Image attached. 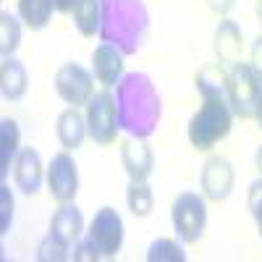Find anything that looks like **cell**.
I'll list each match as a JSON object with an SVG mask.
<instances>
[{
	"mask_svg": "<svg viewBox=\"0 0 262 262\" xmlns=\"http://www.w3.org/2000/svg\"><path fill=\"white\" fill-rule=\"evenodd\" d=\"M92 71L100 84L116 86L123 79V53L113 45H107V42H102L92 53Z\"/></svg>",
	"mask_w": 262,
	"mask_h": 262,
	"instance_id": "14",
	"label": "cell"
},
{
	"mask_svg": "<svg viewBox=\"0 0 262 262\" xmlns=\"http://www.w3.org/2000/svg\"><path fill=\"white\" fill-rule=\"evenodd\" d=\"M207 3H210V8H212L215 13H228V11L233 8L236 0H207Z\"/></svg>",
	"mask_w": 262,
	"mask_h": 262,
	"instance_id": "29",
	"label": "cell"
},
{
	"mask_svg": "<svg viewBox=\"0 0 262 262\" xmlns=\"http://www.w3.org/2000/svg\"><path fill=\"white\" fill-rule=\"evenodd\" d=\"M81 231H84V215H81V210L74 202H63L55 210L53 221H50V233L58 236L60 242H66V244H76L81 238Z\"/></svg>",
	"mask_w": 262,
	"mask_h": 262,
	"instance_id": "15",
	"label": "cell"
},
{
	"mask_svg": "<svg viewBox=\"0 0 262 262\" xmlns=\"http://www.w3.org/2000/svg\"><path fill=\"white\" fill-rule=\"evenodd\" d=\"M69 247L71 244H66L58 236L48 233L37 247V259L39 262H63V259H69Z\"/></svg>",
	"mask_w": 262,
	"mask_h": 262,
	"instance_id": "25",
	"label": "cell"
},
{
	"mask_svg": "<svg viewBox=\"0 0 262 262\" xmlns=\"http://www.w3.org/2000/svg\"><path fill=\"white\" fill-rule=\"evenodd\" d=\"M118 111H116V97L102 90L92 95V100L86 102V131L97 144H113L118 134Z\"/></svg>",
	"mask_w": 262,
	"mask_h": 262,
	"instance_id": "7",
	"label": "cell"
},
{
	"mask_svg": "<svg viewBox=\"0 0 262 262\" xmlns=\"http://www.w3.org/2000/svg\"><path fill=\"white\" fill-rule=\"evenodd\" d=\"M254 163H257V170H259V176H262V147L257 149V158H254Z\"/></svg>",
	"mask_w": 262,
	"mask_h": 262,
	"instance_id": "32",
	"label": "cell"
},
{
	"mask_svg": "<svg viewBox=\"0 0 262 262\" xmlns=\"http://www.w3.org/2000/svg\"><path fill=\"white\" fill-rule=\"evenodd\" d=\"M254 118L259 121V126H262V95H259V100H257V111H254Z\"/></svg>",
	"mask_w": 262,
	"mask_h": 262,
	"instance_id": "31",
	"label": "cell"
},
{
	"mask_svg": "<svg viewBox=\"0 0 262 262\" xmlns=\"http://www.w3.org/2000/svg\"><path fill=\"white\" fill-rule=\"evenodd\" d=\"M27 86H29V76L24 63L16 60L13 55L3 58V63H0V92H3V97L18 102L27 95Z\"/></svg>",
	"mask_w": 262,
	"mask_h": 262,
	"instance_id": "16",
	"label": "cell"
},
{
	"mask_svg": "<svg viewBox=\"0 0 262 262\" xmlns=\"http://www.w3.org/2000/svg\"><path fill=\"white\" fill-rule=\"evenodd\" d=\"M259 95H262V74L252 69V63H236L233 69H228L226 100L233 116L254 118Z\"/></svg>",
	"mask_w": 262,
	"mask_h": 262,
	"instance_id": "5",
	"label": "cell"
},
{
	"mask_svg": "<svg viewBox=\"0 0 262 262\" xmlns=\"http://www.w3.org/2000/svg\"><path fill=\"white\" fill-rule=\"evenodd\" d=\"M233 181H236V173H233V165H231L226 158L212 155V158L205 160L202 176H200L205 200H210V202H223L226 196L231 194V189H233Z\"/></svg>",
	"mask_w": 262,
	"mask_h": 262,
	"instance_id": "10",
	"label": "cell"
},
{
	"mask_svg": "<svg viewBox=\"0 0 262 262\" xmlns=\"http://www.w3.org/2000/svg\"><path fill=\"white\" fill-rule=\"evenodd\" d=\"M126 205H128V210H131V215H134V217H147L152 212L155 196H152V189L147 186V181H131L128 184Z\"/></svg>",
	"mask_w": 262,
	"mask_h": 262,
	"instance_id": "22",
	"label": "cell"
},
{
	"mask_svg": "<svg viewBox=\"0 0 262 262\" xmlns=\"http://www.w3.org/2000/svg\"><path fill=\"white\" fill-rule=\"evenodd\" d=\"M116 111H118V126L128 131L131 137L147 139L155 134L163 105L155 84L147 74L142 71L126 74L116 84Z\"/></svg>",
	"mask_w": 262,
	"mask_h": 262,
	"instance_id": "1",
	"label": "cell"
},
{
	"mask_svg": "<svg viewBox=\"0 0 262 262\" xmlns=\"http://www.w3.org/2000/svg\"><path fill=\"white\" fill-rule=\"evenodd\" d=\"M123 244V221L113 207H100L90 223L86 238L76 247L74 259H113Z\"/></svg>",
	"mask_w": 262,
	"mask_h": 262,
	"instance_id": "3",
	"label": "cell"
},
{
	"mask_svg": "<svg viewBox=\"0 0 262 262\" xmlns=\"http://www.w3.org/2000/svg\"><path fill=\"white\" fill-rule=\"evenodd\" d=\"M48 186H50V196L55 202H60V205L74 202V196L79 191V170H76V163L69 149L53 155L50 168H48Z\"/></svg>",
	"mask_w": 262,
	"mask_h": 262,
	"instance_id": "9",
	"label": "cell"
},
{
	"mask_svg": "<svg viewBox=\"0 0 262 262\" xmlns=\"http://www.w3.org/2000/svg\"><path fill=\"white\" fill-rule=\"evenodd\" d=\"M226 84H228V71L221 63H210L196 74V92L202 97H226Z\"/></svg>",
	"mask_w": 262,
	"mask_h": 262,
	"instance_id": "19",
	"label": "cell"
},
{
	"mask_svg": "<svg viewBox=\"0 0 262 262\" xmlns=\"http://www.w3.org/2000/svg\"><path fill=\"white\" fill-rule=\"evenodd\" d=\"M55 92L71 107L86 105L92 100V95H95L92 74L86 69H81L79 63H63L60 69L55 71Z\"/></svg>",
	"mask_w": 262,
	"mask_h": 262,
	"instance_id": "8",
	"label": "cell"
},
{
	"mask_svg": "<svg viewBox=\"0 0 262 262\" xmlns=\"http://www.w3.org/2000/svg\"><path fill=\"white\" fill-rule=\"evenodd\" d=\"M147 259L149 262H184L186 259V252L176 242H173V238H158V242L149 244Z\"/></svg>",
	"mask_w": 262,
	"mask_h": 262,
	"instance_id": "24",
	"label": "cell"
},
{
	"mask_svg": "<svg viewBox=\"0 0 262 262\" xmlns=\"http://www.w3.org/2000/svg\"><path fill=\"white\" fill-rule=\"evenodd\" d=\"M13 181L27 196L39 191V186H42V160H39L37 149L24 147L18 152V158L13 163Z\"/></svg>",
	"mask_w": 262,
	"mask_h": 262,
	"instance_id": "13",
	"label": "cell"
},
{
	"mask_svg": "<svg viewBox=\"0 0 262 262\" xmlns=\"http://www.w3.org/2000/svg\"><path fill=\"white\" fill-rule=\"evenodd\" d=\"M53 6L58 13H71L74 6H76V0H53Z\"/></svg>",
	"mask_w": 262,
	"mask_h": 262,
	"instance_id": "30",
	"label": "cell"
},
{
	"mask_svg": "<svg viewBox=\"0 0 262 262\" xmlns=\"http://www.w3.org/2000/svg\"><path fill=\"white\" fill-rule=\"evenodd\" d=\"M249 212L257 221V228H259V236H262V179H257L249 186Z\"/></svg>",
	"mask_w": 262,
	"mask_h": 262,
	"instance_id": "27",
	"label": "cell"
},
{
	"mask_svg": "<svg viewBox=\"0 0 262 262\" xmlns=\"http://www.w3.org/2000/svg\"><path fill=\"white\" fill-rule=\"evenodd\" d=\"M71 13H74V24L81 37H95L100 32V18H102L100 0H76Z\"/></svg>",
	"mask_w": 262,
	"mask_h": 262,
	"instance_id": "20",
	"label": "cell"
},
{
	"mask_svg": "<svg viewBox=\"0 0 262 262\" xmlns=\"http://www.w3.org/2000/svg\"><path fill=\"white\" fill-rule=\"evenodd\" d=\"M18 123L13 118H3L0 121V179H8V170H11V163H16L18 158Z\"/></svg>",
	"mask_w": 262,
	"mask_h": 262,
	"instance_id": "18",
	"label": "cell"
},
{
	"mask_svg": "<svg viewBox=\"0 0 262 262\" xmlns=\"http://www.w3.org/2000/svg\"><path fill=\"white\" fill-rule=\"evenodd\" d=\"M170 221H173V228H176V233L184 244H196L205 233V226H207L205 194H196V191L179 194L170 205Z\"/></svg>",
	"mask_w": 262,
	"mask_h": 262,
	"instance_id": "6",
	"label": "cell"
},
{
	"mask_svg": "<svg viewBox=\"0 0 262 262\" xmlns=\"http://www.w3.org/2000/svg\"><path fill=\"white\" fill-rule=\"evenodd\" d=\"M100 37L118 48L123 55H134L149 29V13L144 0H100Z\"/></svg>",
	"mask_w": 262,
	"mask_h": 262,
	"instance_id": "2",
	"label": "cell"
},
{
	"mask_svg": "<svg viewBox=\"0 0 262 262\" xmlns=\"http://www.w3.org/2000/svg\"><path fill=\"white\" fill-rule=\"evenodd\" d=\"M11 217H13V196L6 184H0V233H8Z\"/></svg>",
	"mask_w": 262,
	"mask_h": 262,
	"instance_id": "26",
	"label": "cell"
},
{
	"mask_svg": "<svg viewBox=\"0 0 262 262\" xmlns=\"http://www.w3.org/2000/svg\"><path fill=\"white\" fill-rule=\"evenodd\" d=\"M215 55H217V63L226 66V69H233L236 63H242V29L236 27V21L231 18H223L215 29Z\"/></svg>",
	"mask_w": 262,
	"mask_h": 262,
	"instance_id": "11",
	"label": "cell"
},
{
	"mask_svg": "<svg viewBox=\"0 0 262 262\" xmlns=\"http://www.w3.org/2000/svg\"><path fill=\"white\" fill-rule=\"evenodd\" d=\"M252 69L262 74V37H257L254 48H252Z\"/></svg>",
	"mask_w": 262,
	"mask_h": 262,
	"instance_id": "28",
	"label": "cell"
},
{
	"mask_svg": "<svg viewBox=\"0 0 262 262\" xmlns=\"http://www.w3.org/2000/svg\"><path fill=\"white\" fill-rule=\"evenodd\" d=\"M21 45V27H18V18L11 16L8 11L0 13V53L3 58L13 55Z\"/></svg>",
	"mask_w": 262,
	"mask_h": 262,
	"instance_id": "23",
	"label": "cell"
},
{
	"mask_svg": "<svg viewBox=\"0 0 262 262\" xmlns=\"http://www.w3.org/2000/svg\"><path fill=\"white\" fill-rule=\"evenodd\" d=\"M231 105L226 97H205L202 107L191 116L189 121V142L194 149H212L221 139L228 137L231 131Z\"/></svg>",
	"mask_w": 262,
	"mask_h": 262,
	"instance_id": "4",
	"label": "cell"
},
{
	"mask_svg": "<svg viewBox=\"0 0 262 262\" xmlns=\"http://www.w3.org/2000/svg\"><path fill=\"white\" fill-rule=\"evenodd\" d=\"M254 11H257V18H259V24H262V0H257V3H254Z\"/></svg>",
	"mask_w": 262,
	"mask_h": 262,
	"instance_id": "33",
	"label": "cell"
},
{
	"mask_svg": "<svg viewBox=\"0 0 262 262\" xmlns=\"http://www.w3.org/2000/svg\"><path fill=\"white\" fill-rule=\"evenodd\" d=\"M121 163L128 173L131 181H147L152 168H155V155H152V149L144 144V139H128L123 142L121 147Z\"/></svg>",
	"mask_w": 262,
	"mask_h": 262,
	"instance_id": "12",
	"label": "cell"
},
{
	"mask_svg": "<svg viewBox=\"0 0 262 262\" xmlns=\"http://www.w3.org/2000/svg\"><path fill=\"white\" fill-rule=\"evenodd\" d=\"M58 139L63 149H79L84 144V137L90 134L86 131V118L76 111V107H66V111L58 116Z\"/></svg>",
	"mask_w": 262,
	"mask_h": 262,
	"instance_id": "17",
	"label": "cell"
},
{
	"mask_svg": "<svg viewBox=\"0 0 262 262\" xmlns=\"http://www.w3.org/2000/svg\"><path fill=\"white\" fill-rule=\"evenodd\" d=\"M53 11V0H18V16L27 21L29 29H45L50 24Z\"/></svg>",
	"mask_w": 262,
	"mask_h": 262,
	"instance_id": "21",
	"label": "cell"
}]
</instances>
